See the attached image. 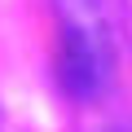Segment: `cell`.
Returning a JSON list of instances; mask_svg holds the SVG:
<instances>
[{"instance_id":"cell-1","label":"cell","mask_w":132,"mask_h":132,"mask_svg":"<svg viewBox=\"0 0 132 132\" xmlns=\"http://www.w3.org/2000/svg\"><path fill=\"white\" fill-rule=\"evenodd\" d=\"M62 13V88L88 101L110 79V35L101 22V0H57Z\"/></svg>"}]
</instances>
